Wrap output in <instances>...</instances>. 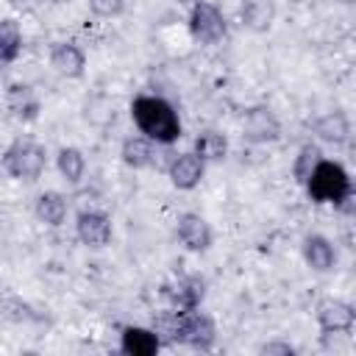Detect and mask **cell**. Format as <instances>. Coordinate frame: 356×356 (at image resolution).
Returning <instances> with one entry per match:
<instances>
[{"mask_svg": "<svg viewBox=\"0 0 356 356\" xmlns=\"http://www.w3.org/2000/svg\"><path fill=\"white\" fill-rule=\"evenodd\" d=\"M303 259L314 273H328L337 267V250L323 234H309L303 239Z\"/></svg>", "mask_w": 356, "mask_h": 356, "instance_id": "4fadbf2b", "label": "cell"}, {"mask_svg": "<svg viewBox=\"0 0 356 356\" xmlns=\"http://www.w3.org/2000/svg\"><path fill=\"white\" fill-rule=\"evenodd\" d=\"M120 156H122V161H125L128 167H134V170L150 167V164H153V156H156L153 139H147L145 134H142V136H128V139L122 142V147H120Z\"/></svg>", "mask_w": 356, "mask_h": 356, "instance_id": "e0dca14e", "label": "cell"}, {"mask_svg": "<svg viewBox=\"0 0 356 356\" xmlns=\"http://www.w3.org/2000/svg\"><path fill=\"white\" fill-rule=\"evenodd\" d=\"M50 64H53V70H56L58 75H64V78H81V75H83V67H86V56H83V50H81L78 44H72V42H58V44H53V50H50Z\"/></svg>", "mask_w": 356, "mask_h": 356, "instance_id": "7c38bea8", "label": "cell"}, {"mask_svg": "<svg viewBox=\"0 0 356 356\" xmlns=\"http://www.w3.org/2000/svg\"><path fill=\"white\" fill-rule=\"evenodd\" d=\"M89 8L97 17H117V14H122L125 0H89Z\"/></svg>", "mask_w": 356, "mask_h": 356, "instance_id": "cb8c5ba5", "label": "cell"}, {"mask_svg": "<svg viewBox=\"0 0 356 356\" xmlns=\"http://www.w3.org/2000/svg\"><path fill=\"white\" fill-rule=\"evenodd\" d=\"M203 172H206V161L192 150V153H181L170 161V181L175 189H195L200 181H203Z\"/></svg>", "mask_w": 356, "mask_h": 356, "instance_id": "30bf717a", "label": "cell"}, {"mask_svg": "<svg viewBox=\"0 0 356 356\" xmlns=\"http://www.w3.org/2000/svg\"><path fill=\"white\" fill-rule=\"evenodd\" d=\"M303 186L314 203H339L345 197V192L350 189V181H348V172L342 164L323 159Z\"/></svg>", "mask_w": 356, "mask_h": 356, "instance_id": "3957f363", "label": "cell"}, {"mask_svg": "<svg viewBox=\"0 0 356 356\" xmlns=\"http://www.w3.org/2000/svg\"><path fill=\"white\" fill-rule=\"evenodd\" d=\"M345 3H356V0H345Z\"/></svg>", "mask_w": 356, "mask_h": 356, "instance_id": "4316f807", "label": "cell"}, {"mask_svg": "<svg viewBox=\"0 0 356 356\" xmlns=\"http://www.w3.org/2000/svg\"><path fill=\"white\" fill-rule=\"evenodd\" d=\"M323 153H320V147L317 145H303L300 150H298V156H295V164H292V175H295V181L298 184H306L309 181V175L314 172V167L323 161L320 159Z\"/></svg>", "mask_w": 356, "mask_h": 356, "instance_id": "603a6c76", "label": "cell"}, {"mask_svg": "<svg viewBox=\"0 0 356 356\" xmlns=\"http://www.w3.org/2000/svg\"><path fill=\"white\" fill-rule=\"evenodd\" d=\"M161 348V339L153 328H139V325H128L122 328L120 337V350L128 356H153Z\"/></svg>", "mask_w": 356, "mask_h": 356, "instance_id": "5bb4252c", "label": "cell"}, {"mask_svg": "<svg viewBox=\"0 0 356 356\" xmlns=\"http://www.w3.org/2000/svg\"><path fill=\"white\" fill-rule=\"evenodd\" d=\"M242 139L248 145H267L281 139V122L267 106H253L242 117Z\"/></svg>", "mask_w": 356, "mask_h": 356, "instance_id": "5b68a950", "label": "cell"}, {"mask_svg": "<svg viewBox=\"0 0 356 356\" xmlns=\"http://www.w3.org/2000/svg\"><path fill=\"white\" fill-rule=\"evenodd\" d=\"M189 31L200 44H217L225 39L228 25H225V17L220 14V8L214 3L197 0L189 11Z\"/></svg>", "mask_w": 356, "mask_h": 356, "instance_id": "277c9868", "label": "cell"}, {"mask_svg": "<svg viewBox=\"0 0 356 356\" xmlns=\"http://www.w3.org/2000/svg\"><path fill=\"white\" fill-rule=\"evenodd\" d=\"M217 339V328L214 320L209 314L200 312H186L184 314V325H181V342L195 348V350H211Z\"/></svg>", "mask_w": 356, "mask_h": 356, "instance_id": "9c48e42d", "label": "cell"}, {"mask_svg": "<svg viewBox=\"0 0 356 356\" xmlns=\"http://www.w3.org/2000/svg\"><path fill=\"white\" fill-rule=\"evenodd\" d=\"M259 353H267V356H273V353H278V356H292L295 353V348L289 345V342H264L261 348H259Z\"/></svg>", "mask_w": 356, "mask_h": 356, "instance_id": "d4e9b609", "label": "cell"}, {"mask_svg": "<svg viewBox=\"0 0 356 356\" xmlns=\"http://www.w3.org/2000/svg\"><path fill=\"white\" fill-rule=\"evenodd\" d=\"M6 103H8V108L14 111V117H19V120H33V117H36V111H39L36 97H33V95H31V89H28V86H22V83L8 86Z\"/></svg>", "mask_w": 356, "mask_h": 356, "instance_id": "ffe728a7", "label": "cell"}, {"mask_svg": "<svg viewBox=\"0 0 356 356\" xmlns=\"http://www.w3.org/2000/svg\"><path fill=\"white\" fill-rule=\"evenodd\" d=\"M131 117H134L139 134H145L147 139H153L159 145H172L181 136L178 111L172 108L170 100H164L159 95H139V97H134Z\"/></svg>", "mask_w": 356, "mask_h": 356, "instance_id": "6da1fadb", "label": "cell"}, {"mask_svg": "<svg viewBox=\"0 0 356 356\" xmlns=\"http://www.w3.org/2000/svg\"><path fill=\"white\" fill-rule=\"evenodd\" d=\"M175 236H178V242H181L186 250H192V253H203V250H209L211 242H214L211 225L206 222V217H200V214H195V211H184V214L178 217Z\"/></svg>", "mask_w": 356, "mask_h": 356, "instance_id": "52a82bcc", "label": "cell"}, {"mask_svg": "<svg viewBox=\"0 0 356 356\" xmlns=\"http://www.w3.org/2000/svg\"><path fill=\"white\" fill-rule=\"evenodd\" d=\"M239 19L250 33H267L275 22V0H242Z\"/></svg>", "mask_w": 356, "mask_h": 356, "instance_id": "8fae6325", "label": "cell"}, {"mask_svg": "<svg viewBox=\"0 0 356 356\" xmlns=\"http://www.w3.org/2000/svg\"><path fill=\"white\" fill-rule=\"evenodd\" d=\"M47 167V150L31 139H17L3 153V170L25 184H33Z\"/></svg>", "mask_w": 356, "mask_h": 356, "instance_id": "7a4b0ae2", "label": "cell"}, {"mask_svg": "<svg viewBox=\"0 0 356 356\" xmlns=\"http://www.w3.org/2000/svg\"><path fill=\"white\" fill-rule=\"evenodd\" d=\"M337 206H339V211H342L345 217H350V220L356 222V189H353V186L345 192V197H342Z\"/></svg>", "mask_w": 356, "mask_h": 356, "instance_id": "484cf974", "label": "cell"}, {"mask_svg": "<svg viewBox=\"0 0 356 356\" xmlns=\"http://www.w3.org/2000/svg\"><path fill=\"white\" fill-rule=\"evenodd\" d=\"M312 131L317 139H323L328 145H345L350 136V122H348L345 111H328L312 122Z\"/></svg>", "mask_w": 356, "mask_h": 356, "instance_id": "9a60e30c", "label": "cell"}, {"mask_svg": "<svg viewBox=\"0 0 356 356\" xmlns=\"http://www.w3.org/2000/svg\"><path fill=\"white\" fill-rule=\"evenodd\" d=\"M195 153L203 159V161H222L225 153H228V139L214 131V128H206L195 136Z\"/></svg>", "mask_w": 356, "mask_h": 356, "instance_id": "d6986e66", "label": "cell"}, {"mask_svg": "<svg viewBox=\"0 0 356 356\" xmlns=\"http://www.w3.org/2000/svg\"><path fill=\"white\" fill-rule=\"evenodd\" d=\"M314 317H317V325L323 334H345L356 325V306H350L348 300H339V298H325L317 303Z\"/></svg>", "mask_w": 356, "mask_h": 356, "instance_id": "8992f818", "label": "cell"}, {"mask_svg": "<svg viewBox=\"0 0 356 356\" xmlns=\"http://www.w3.org/2000/svg\"><path fill=\"white\" fill-rule=\"evenodd\" d=\"M22 50V33L17 28L14 19H3L0 22V61L11 64Z\"/></svg>", "mask_w": 356, "mask_h": 356, "instance_id": "7402d4cb", "label": "cell"}, {"mask_svg": "<svg viewBox=\"0 0 356 356\" xmlns=\"http://www.w3.org/2000/svg\"><path fill=\"white\" fill-rule=\"evenodd\" d=\"M56 167H58L64 181L78 184L83 178V172H86V159H83V153L78 147H61L58 156H56Z\"/></svg>", "mask_w": 356, "mask_h": 356, "instance_id": "44dd1931", "label": "cell"}, {"mask_svg": "<svg viewBox=\"0 0 356 356\" xmlns=\"http://www.w3.org/2000/svg\"><path fill=\"white\" fill-rule=\"evenodd\" d=\"M203 286L206 284H203L200 275H189V278L178 281V286L172 292V309H178V312H195L200 306V300H203V292H206Z\"/></svg>", "mask_w": 356, "mask_h": 356, "instance_id": "ac0fdd59", "label": "cell"}, {"mask_svg": "<svg viewBox=\"0 0 356 356\" xmlns=\"http://www.w3.org/2000/svg\"><path fill=\"white\" fill-rule=\"evenodd\" d=\"M75 234L86 248H106L111 242V234H114L111 217L106 211H97V209L81 211L75 220Z\"/></svg>", "mask_w": 356, "mask_h": 356, "instance_id": "ba28073f", "label": "cell"}, {"mask_svg": "<svg viewBox=\"0 0 356 356\" xmlns=\"http://www.w3.org/2000/svg\"><path fill=\"white\" fill-rule=\"evenodd\" d=\"M33 211H36V217L44 222V225H61L64 220H67V211H70V206H67V197L61 195V192H42L39 197H36V203H33Z\"/></svg>", "mask_w": 356, "mask_h": 356, "instance_id": "2e32d148", "label": "cell"}]
</instances>
